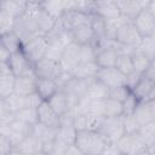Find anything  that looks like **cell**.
Returning <instances> with one entry per match:
<instances>
[{"label": "cell", "mask_w": 155, "mask_h": 155, "mask_svg": "<svg viewBox=\"0 0 155 155\" xmlns=\"http://www.w3.org/2000/svg\"><path fill=\"white\" fill-rule=\"evenodd\" d=\"M108 142L101 132H78L75 147L85 155H101Z\"/></svg>", "instance_id": "1"}, {"label": "cell", "mask_w": 155, "mask_h": 155, "mask_svg": "<svg viewBox=\"0 0 155 155\" xmlns=\"http://www.w3.org/2000/svg\"><path fill=\"white\" fill-rule=\"evenodd\" d=\"M90 81L91 80H82V79H78L73 76L64 85L62 91L67 97L70 110H74L78 107V104L81 102V99L85 97Z\"/></svg>", "instance_id": "2"}, {"label": "cell", "mask_w": 155, "mask_h": 155, "mask_svg": "<svg viewBox=\"0 0 155 155\" xmlns=\"http://www.w3.org/2000/svg\"><path fill=\"white\" fill-rule=\"evenodd\" d=\"M47 48H48L47 38L39 35V36L31 39L30 41H28L27 44H24L22 47V52L24 53L27 59L34 65L39 61H41L42 58L46 57Z\"/></svg>", "instance_id": "3"}, {"label": "cell", "mask_w": 155, "mask_h": 155, "mask_svg": "<svg viewBox=\"0 0 155 155\" xmlns=\"http://www.w3.org/2000/svg\"><path fill=\"white\" fill-rule=\"evenodd\" d=\"M31 131H33V126L23 121H19L17 119L8 125L0 126V134L7 137L11 140L13 148H16L27 136H29Z\"/></svg>", "instance_id": "4"}, {"label": "cell", "mask_w": 155, "mask_h": 155, "mask_svg": "<svg viewBox=\"0 0 155 155\" xmlns=\"http://www.w3.org/2000/svg\"><path fill=\"white\" fill-rule=\"evenodd\" d=\"M102 136L105 138L108 143L115 144L125 133V124H124V115L116 117H105L104 124L99 131Z\"/></svg>", "instance_id": "5"}, {"label": "cell", "mask_w": 155, "mask_h": 155, "mask_svg": "<svg viewBox=\"0 0 155 155\" xmlns=\"http://www.w3.org/2000/svg\"><path fill=\"white\" fill-rule=\"evenodd\" d=\"M105 117L103 115H96V114H75L73 119V126L78 132H99Z\"/></svg>", "instance_id": "6"}, {"label": "cell", "mask_w": 155, "mask_h": 155, "mask_svg": "<svg viewBox=\"0 0 155 155\" xmlns=\"http://www.w3.org/2000/svg\"><path fill=\"white\" fill-rule=\"evenodd\" d=\"M13 33L21 39L22 44H27L31 39L39 36L38 27H36V21L28 17L27 15H23L18 18H16L15 27H13Z\"/></svg>", "instance_id": "7"}, {"label": "cell", "mask_w": 155, "mask_h": 155, "mask_svg": "<svg viewBox=\"0 0 155 155\" xmlns=\"http://www.w3.org/2000/svg\"><path fill=\"white\" fill-rule=\"evenodd\" d=\"M115 144L122 155H140L142 153L148 150L136 132L125 133Z\"/></svg>", "instance_id": "8"}, {"label": "cell", "mask_w": 155, "mask_h": 155, "mask_svg": "<svg viewBox=\"0 0 155 155\" xmlns=\"http://www.w3.org/2000/svg\"><path fill=\"white\" fill-rule=\"evenodd\" d=\"M33 134L36 137V139L41 144L42 153L48 155L53 148L54 142H56L57 128H52V127H48V126H45V125L38 122L36 125L33 126Z\"/></svg>", "instance_id": "9"}, {"label": "cell", "mask_w": 155, "mask_h": 155, "mask_svg": "<svg viewBox=\"0 0 155 155\" xmlns=\"http://www.w3.org/2000/svg\"><path fill=\"white\" fill-rule=\"evenodd\" d=\"M142 36L138 33V30L136 29L134 24L131 22L126 23L124 27L120 28V30L116 33L115 35V40L125 46L128 47H133V48H138L140 42H142Z\"/></svg>", "instance_id": "10"}, {"label": "cell", "mask_w": 155, "mask_h": 155, "mask_svg": "<svg viewBox=\"0 0 155 155\" xmlns=\"http://www.w3.org/2000/svg\"><path fill=\"white\" fill-rule=\"evenodd\" d=\"M38 75L35 73L34 67L29 69L25 74L18 76L16 79L15 85V93L21 96H29L36 92V82H38Z\"/></svg>", "instance_id": "11"}, {"label": "cell", "mask_w": 155, "mask_h": 155, "mask_svg": "<svg viewBox=\"0 0 155 155\" xmlns=\"http://www.w3.org/2000/svg\"><path fill=\"white\" fill-rule=\"evenodd\" d=\"M96 79L101 81L104 86H107L109 90L126 85V76L116 68H99Z\"/></svg>", "instance_id": "12"}, {"label": "cell", "mask_w": 155, "mask_h": 155, "mask_svg": "<svg viewBox=\"0 0 155 155\" xmlns=\"http://www.w3.org/2000/svg\"><path fill=\"white\" fill-rule=\"evenodd\" d=\"M132 115L138 125V128L155 121V98L139 102Z\"/></svg>", "instance_id": "13"}, {"label": "cell", "mask_w": 155, "mask_h": 155, "mask_svg": "<svg viewBox=\"0 0 155 155\" xmlns=\"http://www.w3.org/2000/svg\"><path fill=\"white\" fill-rule=\"evenodd\" d=\"M136 29L140 34L142 38H149L155 35V16L144 8L133 21Z\"/></svg>", "instance_id": "14"}, {"label": "cell", "mask_w": 155, "mask_h": 155, "mask_svg": "<svg viewBox=\"0 0 155 155\" xmlns=\"http://www.w3.org/2000/svg\"><path fill=\"white\" fill-rule=\"evenodd\" d=\"M34 69H35V73H36L38 78L52 79V80H56L57 76L63 70L59 62H57L54 59H51V58H47V57L42 58L36 64H34Z\"/></svg>", "instance_id": "15"}, {"label": "cell", "mask_w": 155, "mask_h": 155, "mask_svg": "<svg viewBox=\"0 0 155 155\" xmlns=\"http://www.w3.org/2000/svg\"><path fill=\"white\" fill-rule=\"evenodd\" d=\"M80 63H81L80 45H78L75 42H71L65 47V50L62 54V58L59 61V64L65 71H69V73L73 74V71L76 69V67Z\"/></svg>", "instance_id": "16"}, {"label": "cell", "mask_w": 155, "mask_h": 155, "mask_svg": "<svg viewBox=\"0 0 155 155\" xmlns=\"http://www.w3.org/2000/svg\"><path fill=\"white\" fill-rule=\"evenodd\" d=\"M16 75L7 63H0V98H7L15 92Z\"/></svg>", "instance_id": "17"}, {"label": "cell", "mask_w": 155, "mask_h": 155, "mask_svg": "<svg viewBox=\"0 0 155 155\" xmlns=\"http://www.w3.org/2000/svg\"><path fill=\"white\" fill-rule=\"evenodd\" d=\"M149 0H116L122 16L133 21L144 8H147Z\"/></svg>", "instance_id": "18"}, {"label": "cell", "mask_w": 155, "mask_h": 155, "mask_svg": "<svg viewBox=\"0 0 155 155\" xmlns=\"http://www.w3.org/2000/svg\"><path fill=\"white\" fill-rule=\"evenodd\" d=\"M93 15H97L104 21H110L119 17L121 12L116 1L107 0V1H94Z\"/></svg>", "instance_id": "19"}, {"label": "cell", "mask_w": 155, "mask_h": 155, "mask_svg": "<svg viewBox=\"0 0 155 155\" xmlns=\"http://www.w3.org/2000/svg\"><path fill=\"white\" fill-rule=\"evenodd\" d=\"M132 93L136 96V98L139 102L149 101L155 98V80L148 78L147 75H143L137 86L133 88Z\"/></svg>", "instance_id": "20"}, {"label": "cell", "mask_w": 155, "mask_h": 155, "mask_svg": "<svg viewBox=\"0 0 155 155\" xmlns=\"http://www.w3.org/2000/svg\"><path fill=\"white\" fill-rule=\"evenodd\" d=\"M38 117H39V122L52 127V128H58L61 125V117L56 114V111L51 108V105L48 104L47 101H44L39 108H38Z\"/></svg>", "instance_id": "21"}, {"label": "cell", "mask_w": 155, "mask_h": 155, "mask_svg": "<svg viewBox=\"0 0 155 155\" xmlns=\"http://www.w3.org/2000/svg\"><path fill=\"white\" fill-rule=\"evenodd\" d=\"M8 67L11 68V70L13 71V74L16 75V78L25 74L29 69H31L34 65L27 59V57L24 56V53L21 51L16 52V53H12L8 62H7Z\"/></svg>", "instance_id": "22"}, {"label": "cell", "mask_w": 155, "mask_h": 155, "mask_svg": "<svg viewBox=\"0 0 155 155\" xmlns=\"http://www.w3.org/2000/svg\"><path fill=\"white\" fill-rule=\"evenodd\" d=\"M119 53L111 48H97L96 63L101 69L104 68H115Z\"/></svg>", "instance_id": "23"}, {"label": "cell", "mask_w": 155, "mask_h": 155, "mask_svg": "<svg viewBox=\"0 0 155 155\" xmlns=\"http://www.w3.org/2000/svg\"><path fill=\"white\" fill-rule=\"evenodd\" d=\"M28 1L23 0H1L0 1V11H5L13 18H18L24 15Z\"/></svg>", "instance_id": "24"}, {"label": "cell", "mask_w": 155, "mask_h": 155, "mask_svg": "<svg viewBox=\"0 0 155 155\" xmlns=\"http://www.w3.org/2000/svg\"><path fill=\"white\" fill-rule=\"evenodd\" d=\"M48 104L51 105V108L56 111V114L62 119L63 116H65L69 111H70V107L69 103L67 101L65 94L63 93L62 90H59L58 92H56L48 101Z\"/></svg>", "instance_id": "25"}, {"label": "cell", "mask_w": 155, "mask_h": 155, "mask_svg": "<svg viewBox=\"0 0 155 155\" xmlns=\"http://www.w3.org/2000/svg\"><path fill=\"white\" fill-rule=\"evenodd\" d=\"M69 34L71 36L73 42H75L78 45H86V44H93L94 42L93 33H92V28H91V22L76 28L75 30L70 31Z\"/></svg>", "instance_id": "26"}, {"label": "cell", "mask_w": 155, "mask_h": 155, "mask_svg": "<svg viewBox=\"0 0 155 155\" xmlns=\"http://www.w3.org/2000/svg\"><path fill=\"white\" fill-rule=\"evenodd\" d=\"M85 97L93 101H104L109 97V88L97 79H93L88 84Z\"/></svg>", "instance_id": "27"}, {"label": "cell", "mask_w": 155, "mask_h": 155, "mask_svg": "<svg viewBox=\"0 0 155 155\" xmlns=\"http://www.w3.org/2000/svg\"><path fill=\"white\" fill-rule=\"evenodd\" d=\"M59 91V87L57 86L56 81L52 79H44L39 78L36 82V93L44 99L48 101L56 92Z\"/></svg>", "instance_id": "28"}, {"label": "cell", "mask_w": 155, "mask_h": 155, "mask_svg": "<svg viewBox=\"0 0 155 155\" xmlns=\"http://www.w3.org/2000/svg\"><path fill=\"white\" fill-rule=\"evenodd\" d=\"M136 133L142 139L148 150H155V121L139 127Z\"/></svg>", "instance_id": "29"}, {"label": "cell", "mask_w": 155, "mask_h": 155, "mask_svg": "<svg viewBox=\"0 0 155 155\" xmlns=\"http://www.w3.org/2000/svg\"><path fill=\"white\" fill-rule=\"evenodd\" d=\"M99 70V67L96 62L90 63H80L76 69L73 71V76L82 80H93L97 76V73Z\"/></svg>", "instance_id": "30"}, {"label": "cell", "mask_w": 155, "mask_h": 155, "mask_svg": "<svg viewBox=\"0 0 155 155\" xmlns=\"http://www.w3.org/2000/svg\"><path fill=\"white\" fill-rule=\"evenodd\" d=\"M15 150L21 151L24 155H34L36 153L42 151L41 150V144L39 143V140L36 139V137L33 134V131L29 136H27L16 148Z\"/></svg>", "instance_id": "31"}, {"label": "cell", "mask_w": 155, "mask_h": 155, "mask_svg": "<svg viewBox=\"0 0 155 155\" xmlns=\"http://www.w3.org/2000/svg\"><path fill=\"white\" fill-rule=\"evenodd\" d=\"M57 22H58L57 19H54L45 10H42L41 13L39 15V17L36 18V27H38L39 34L42 36H46L47 34H50L54 29V27L57 25Z\"/></svg>", "instance_id": "32"}, {"label": "cell", "mask_w": 155, "mask_h": 155, "mask_svg": "<svg viewBox=\"0 0 155 155\" xmlns=\"http://www.w3.org/2000/svg\"><path fill=\"white\" fill-rule=\"evenodd\" d=\"M91 28L94 39L93 44H98L107 39V21L97 15H91Z\"/></svg>", "instance_id": "33"}, {"label": "cell", "mask_w": 155, "mask_h": 155, "mask_svg": "<svg viewBox=\"0 0 155 155\" xmlns=\"http://www.w3.org/2000/svg\"><path fill=\"white\" fill-rule=\"evenodd\" d=\"M0 46L6 48L12 54V53H16V52L21 51L22 47H23V44H22L21 39L13 31H11V33L0 35Z\"/></svg>", "instance_id": "34"}, {"label": "cell", "mask_w": 155, "mask_h": 155, "mask_svg": "<svg viewBox=\"0 0 155 155\" xmlns=\"http://www.w3.org/2000/svg\"><path fill=\"white\" fill-rule=\"evenodd\" d=\"M0 99H4L5 103L7 104V107L10 108L11 111H13L15 114L22 109H25V108H30L29 107V99H28V96H21V94H17V93H12L11 96H8L7 98H0Z\"/></svg>", "instance_id": "35"}, {"label": "cell", "mask_w": 155, "mask_h": 155, "mask_svg": "<svg viewBox=\"0 0 155 155\" xmlns=\"http://www.w3.org/2000/svg\"><path fill=\"white\" fill-rule=\"evenodd\" d=\"M132 63H133V68H134V71L144 75L148 69L150 68V64H151V61L145 56L140 51H136L132 56Z\"/></svg>", "instance_id": "36"}, {"label": "cell", "mask_w": 155, "mask_h": 155, "mask_svg": "<svg viewBox=\"0 0 155 155\" xmlns=\"http://www.w3.org/2000/svg\"><path fill=\"white\" fill-rule=\"evenodd\" d=\"M128 22H131V19H128L127 17H125L122 15H120L119 17H116L114 19L107 21V39L115 40L116 33L120 30L121 27H124Z\"/></svg>", "instance_id": "37"}, {"label": "cell", "mask_w": 155, "mask_h": 155, "mask_svg": "<svg viewBox=\"0 0 155 155\" xmlns=\"http://www.w3.org/2000/svg\"><path fill=\"white\" fill-rule=\"evenodd\" d=\"M124 113L122 109V103L111 99V98H107L104 101V107H103V116L104 117H116V116H121Z\"/></svg>", "instance_id": "38"}, {"label": "cell", "mask_w": 155, "mask_h": 155, "mask_svg": "<svg viewBox=\"0 0 155 155\" xmlns=\"http://www.w3.org/2000/svg\"><path fill=\"white\" fill-rule=\"evenodd\" d=\"M16 119L23 121L30 126H34L39 122L38 117V109L36 108H25L16 113Z\"/></svg>", "instance_id": "39"}, {"label": "cell", "mask_w": 155, "mask_h": 155, "mask_svg": "<svg viewBox=\"0 0 155 155\" xmlns=\"http://www.w3.org/2000/svg\"><path fill=\"white\" fill-rule=\"evenodd\" d=\"M115 68L119 71H121L125 76L130 75L131 73L134 71L133 63H132V57L130 54H119L116 64H115Z\"/></svg>", "instance_id": "40"}, {"label": "cell", "mask_w": 155, "mask_h": 155, "mask_svg": "<svg viewBox=\"0 0 155 155\" xmlns=\"http://www.w3.org/2000/svg\"><path fill=\"white\" fill-rule=\"evenodd\" d=\"M138 51L145 54L151 62L155 61V35L149 36V38H143L138 47Z\"/></svg>", "instance_id": "41"}, {"label": "cell", "mask_w": 155, "mask_h": 155, "mask_svg": "<svg viewBox=\"0 0 155 155\" xmlns=\"http://www.w3.org/2000/svg\"><path fill=\"white\" fill-rule=\"evenodd\" d=\"M96 56H97V48H96L94 44L80 45V58H81V63L96 62Z\"/></svg>", "instance_id": "42"}, {"label": "cell", "mask_w": 155, "mask_h": 155, "mask_svg": "<svg viewBox=\"0 0 155 155\" xmlns=\"http://www.w3.org/2000/svg\"><path fill=\"white\" fill-rule=\"evenodd\" d=\"M15 22H16V18L10 16L5 11H0V35L13 31Z\"/></svg>", "instance_id": "43"}, {"label": "cell", "mask_w": 155, "mask_h": 155, "mask_svg": "<svg viewBox=\"0 0 155 155\" xmlns=\"http://www.w3.org/2000/svg\"><path fill=\"white\" fill-rule=\"evenodd\" d=\"M131 94H132V91H131L126 85L109 90V98L115 99V101H117V102H120V103L125 102Z\"/></svg>", "instance_id": "44"}, {"label": "cell", "mask_w": 155, "mask_h": 155, "mask_svg": "<svg viewBox=\"0 0 155 155\" xmlns=\"http://www.w3.org/2000/svg\"><path fill=\"white\" fill-rule=\"evenodd\" d=\"M16 120V114L10 110L4 99H0V126L8 125Z\"/></svg>", "instance_id": "45"}, {"label": "cell", "mask_w": 155, "mask_h": 155, "mask_svg": "<svg viewBox=\"0 0 155 155\" xmlns=\"http://www.w3.org/2000/svg\"><path fill=\"white\" fill-rule=\"evenodd\" d=\"M139 101L136 98V96L132 93L125 102H122V109H124V113L122 115H132L138 105Z\"/></svg>", "instance_id": "46"}, {"label": "cell", "mask_w": 155, "mask_h": 155, "mask_svg": "<svg viewBox=\"0 0 155 155\" xmlns=\"http://www.w3.org/2000/svg\"><path fill=\"white\" fill-rule=\"evenodd\" d=\"M13 150H15V148H13L11 140L7 137L0 134V155H8Z\"/></svg>", "instance_id": "47"}, {"label": "cell", "mask_w": 155, "mask_h": 155, "mask_svg": "<svg viewBox=\"0 0 155 155\" xmlns=\"http://www.w3.org/2000/svg\"><path fill=\"white\" fill-rule=\"evenodd\" d=\"M124 124H125L126 133H134L138 130V125L133 115H124Z\"/></svg>", "instance_id": "48"}, {"label": "cell", "mask_w": 155, "mask_h": 155, "mask_svg": "<svg viewBox=\"0 0 155 155\" xmlns=\"http://www.w3.org/2000/svg\"><path fill=\"white\" fill-rule=\"evenodd\" d=\"M142 74H139V73H137V71H133V73H131L130 75H127L126 76V86L131 90V91H133V88L137 86V84L139 82V80L142 79Z\"/></svg>", "instance_id": "49"}, {"label": "cell", "mask_w": 155, "mask_h": 155, "mask_svg": "<svg viewBox=\"0 0 155 155\" xmlns=\"http://www.w3.org/2000/svg\"><path fill=\"white\" fill-rule=\"evenodd\" d=\"M101 155H122V154H121V151L119 150V148L116 147V144L108 143Z\"/></svg>", "instance_id": "50"}, {"label": "cell", "mask_w": 155, "mask_h": 155, "mask_svg": "<svg viewBox=\"0 0 155 155\" xmlns=\"http://www.w3.org/2000/svg\"><path fill=\"white\" fill-rule=\"evenodd\" d=\"M10 57H11V53L6 48L0 46V63H7Z\"/></svg>", "instance_id": "51"}, {"label": "cell", "mask_w": 155, "mask_h": 155, "mask_svg": "<svg viewBox=\"0 0 155 155\" xmlns=\"http://www.w3.org/2000/svg\"><path fill=\"white\" fill-rule=\"evenodd\" d=\"M65 155H85V154H82L75 145H70L69 148H68V150H67V153H65Z\"/></svg>", "instance_id": "52"}, {"label": "cell", "mask_w": 155, "mask_h": 155, "mask_svg": "<svg viewBox=\"0 0 155 155\" xmlns=\"http://www.w3.org/2000/svg\"><path fill=\"white\" fill-rule=\"evenodd\" d=\"M147 10H148L149 12H151V13L155 16V0H149V1H148Z\"/></svg>", "instance_id": "53"}, {"label": "cell", "mask_w": 155, "mask_h": 155, "mask_svg": "<svg viewBox=\"0 0 155 155\" xmlns=\"http://www.w3.org/2000/svg\"><path fill=\"white\" fill-rule=\"evenodd\" d=\"M140 155H155V150H145Z\"/></svg>", "instance_id": "54"}, {"label": "cell", "mask_w": 155, "mask_h": 155, "mask_svg": "<svg viewBox=\"0 0 155 155\" xmlns=\"http://www.w3.org/2000/svg\"><path fill=\"white\" fill-rule=\"evenodd\" d=\"M8 155H24V154H22V153L18 151V150H13V151H11Z\"/></svg>", "instance_id": "55"}, {"label": "cell", "mask_w": 155, "mask_h": 155, "mask_svg": "<svg viewBox=\"0 0 155 155\" xmlns=\"http://www.w3.org/2000/svg\"><path fill=\"white\" fill-rule=\"evenodd\" d=\"M34 155H47V154H45V153L40 151V153H36V154H34Z\"/></svg>", "instance_id": "56"}]
</instances>
